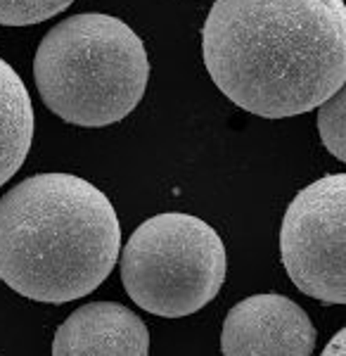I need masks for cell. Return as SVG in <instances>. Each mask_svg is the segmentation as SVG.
I'll list each match as a JSON object with an SVG mask.
<instances>
[{
    "mask_svg": "<svg viewBox=\"0 0 346 356\" xmlns=\"http://www.w3.org/2000/svg\"><path fill=\"white\" fill-rule=\"evenodd\" d=\"M211 81L263 119L311 112L344 88V0H216L201 29Z\"/></svg>",
    "mask_w": 346,
    "mask_h": 356,
    "instance_id": "1",
    "label": "cell"
},
{
    "mask_svg": "<svg viewBox=\"0 0 346 356\" xmlns=\"http://www.w3.org/2000/svg\"><path fill=\"white\" fill-rule=\"evenodd\" d=\"M114 204L74 174H36L0 200V280L45 304L81 300L119 261Z\"/></svg>",
    "mask_w": 346,
    "mask_h": 356,
    "instance_id": "2",
    "label": "cell"
},
{
    "mask_svg": "<svg viewBox=\"0 0 346 356\" xmlns=\"http://www.w3.org/2000/svg\"><path fill=\"white\" fill-rule=\"evenodd\" d=\"M33 79L45 107L83 129L117 124L138 107L149 79L140 36L112 15L62 19L40 41Z\"/></svg>",
    "mask_w": 346,
    "mask_h": 356,
    "instance_id": "3",
    "label": "cell"
},
{
    "mask_svg": "<svg viewBox=\"0 0 346 356\" xmlns=\"http://www.w3.org/2000/svg\"><path fill=\"white\" fill-rule=\"evenodd\" d=\"M226 245L206 221L166 211L135 228L121 252L129 297L161 318L204 309L226 280Z\"/></svg>",
    "mask_w": 346,
    "mask_h": 356,
    "instance_id": "4",
    "label": "cell"
},
{
    "mask_svg": "<svg viewBox=\"0 0 346 356\" xmlns=\"http://www.w3.org/2000/svg\"><path fill=\"white\" fill-rule=\"evenodd\" d=\"M346 176L311 183L287 207L280 228V254L299 292L325 304L346 302L344 273Z\"/></svg>",
    "mask_w": 346,
    "mask_h": 356,
    "instance_id": "5",
    "label": "cell"
},
{
    "mask_svg": "<svg viewBox=\"0 0 346 356\" xmlns=\"http://www.w3.org/2000/svg\"><path fill=\"white\" fill-rule=\"evenodd\" d=\"M315 325L290 297L268 292L235 304L223 321V356H313Z\"/></svg>",
    "mask_w": 346,
    "mask_h": 356,
    "instance_id": "6",
    "label": "cell"
},
{
    "mask_svg": "<svg viewBox=\"0 0 346 356\" xmlns=\"http://www.w3.org/2000/svg\"><path fill=\"white\" fill-rule=\"evenodd\" d=\"M142 318L119 302H90L57 328L53 356H147Z\"/></svg>",
    "mask_w": 346,
    "mask_h": 356,
    "instance_id": "7",
    "label": "cell"
},
{
    "mask_svg": "<svg viewBox=\"0 0 346 356\" xmlns=\"http://www.w3.org/2000/svg\"><path fill=\"white\" fill-rule=\"evenodd\" d=\"M33 140V105L24 81L0 57V186L24 164Z\"/></svg>",
    "mask_w": 346,
    "mask_h": 356,
    "instance_id": "8",
    "label": "cell"
},
{
    "mask_svg": "<svg viewBox=\"0 0 346 356\" xmlns=\"http://www.w3.org/2000/svg\"><path fill=\"white\" fill-rule=\"evenodd\" d=\"M74 0H0V26H28L65 13Z\"/></svg>",
    "mask_w": 346,
    "mask_h": 356,
    "instance_id": "9",
    "label": "cell"
},
{
    "mask_svg": "<svg viewBox=\"0 0 346 356\" xmlns=\"http://www.w3.org/2000/svg\"><path fill=\"white\" fill-rule=\"evenodd\" d=\"M318 131L322 145L330 150L339 162L346 159L344 138V88L337 90L330 100H325L318 110Z\"/></svg>",
    "mask_w": 346,
    "mask_h": 356,
    "instance_id": "10",
    "label": "cell"
},
{
    "mask_svg": "<svg viewBox=\"0 0 346 356\" xmlns=\"http://www.w3.org/2000/svg\"><path fill=\"white\" fill-rule=\"evenodd\" d=\"M344 340H346V330L342 328L337 332V335L332 337L330 344L325 347V352H322V356H346L344 354Z\"/></svg>",
    "mask_w": 346,
    "mask_h": 356,
    "instance_id": "11",
    "label": "cell"
}]
</instances>
